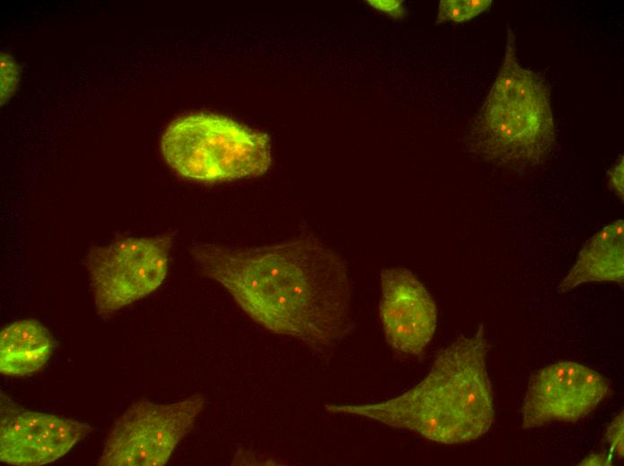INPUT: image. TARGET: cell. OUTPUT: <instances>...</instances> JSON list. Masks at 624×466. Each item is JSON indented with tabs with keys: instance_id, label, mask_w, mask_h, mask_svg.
Wrapping results in <instances>:
<instances>
[{
	"instance_id": "cell-8",
	"label": "cell",
	"mask_w": 624,
	"mask_h": 466,
	"mask_svg": "<svg viewBox=\"0 0 624 466\" xmlns=\"http://www.w3.org/2000/svg\"><path fill=\"white\" fill-rule=\"evenodd\" d=\"M0 460L16 466L56 461L91 432L75 419L24 409L1 393Z\"/></svg>"
},
{
	"instance_id": "cell-1",
	"label": "cell",
	"mask_w": 624,
	"mask_h": 466,
	"mask_svg": "<svg viewBox=\"0 0 624 466\" xmlns=\"http://www.w3.org/2000/svg\"><path fill=\"white\" fill-rule=\"evenodd\" d=\"M192 256L204 276L274 333L321 350L353 328L347 266L314 237L256 247L198 244Z\"/></svg>"
},
{
	"instance_id": "cell-16",
	"label": "cell",
	"mask_w": 624,
	"mask_h": 466,
	"mask_svg": "<svg viewBox=\"0 0 624 466\" xmlns=\"http://www.w3.org/2000/svg\"><path fill=\"white\" fill-rule=\"evenodd\" d=\"M623 155H620L616 163L611 168L608 174L609 181L608 184L617 195L623 200V178H624V167H623Z\"/></svg>"
},
{
	"instance_id": "cell-6",
	"label": "cell",
	"mask_w": 624,
	"mask_h": 466,
	"mask_svg": "<svg viewBox=\"0 0 624 466\" xmlns=\"http://www.w3.org/2000/svg\"><path fill=\"white\" fill-rule=\"evenodd\" d=\"M172 237H125L92 247L87 268L98 313L108 315L144 298L165 280Z\"/></svg>"
},
{
	"instance_id": "cell-2",
	"label": "cell",
	"mask_w": 624,
	"mask_h": 466,
	"mask_svg": "<svg viewBox=\"0 0 624 466\" xmlns=\"http://www.w3.org/2000/svg\"><path fill=\"white\" fill-rule=\"evenodd\" d=\"M487 354L481 325L472 336H460L443 349L425 378L406 393L381 402L325 409L411 430L439 444L473 441L488 432L495 415Z\"/></svg>"
},
{
	"instance_id": "cell-15",
	"label": "cell",
	"mask_w": 624,
	"mask_h": 466,
	"mask_svg": "<svg viewBox=\"0 0 624 466\" xmlns=\"http://www.w3.org/2000/svg\"><path fill=\"white\" fill-rule=\"evenodd\" d=\"M369 7L393 18L400 19L407 15V11L401 0H367Z\"/></svg>"
},
{
	"instance_id": "cell-14",
	"label": "cell",
	"mask_w": 624,
	"mask_h": 466,
	"mask_svg": "<svg viewBox=\"0 0 624 466\" xmlns=\"http://www.w3.org/2000/svg\"><path fill=\"white\" fill-rule=\"evenodd\" d=\"M606 439L612 452L619 457L623 456V412L618 414L609 425Z\"/></svg>"
},
{
	"instance_id": "cell-4",
	"label": "cell",
	"mask_w": 624,
	"mask_h": 466,
	"mask_svg": "<svg viewBox=\"0 0 624 466\" xmlns=\"http://www.w3.org/2000/svg\"><path fill=\"white\" fill-rule=\"evenodd\" d=\"M160 148L173 170L201 182L260 176L272 163L267 134L209 113H193L174 120L161 136Z\"/></svg>"
},
{
	"instance_id": "cell-7",
	"label": "cell",
	"mask_w": 624,
	"mask_h": 466,
	"mask_svg": "<svg viewBox=\"0 0 624 466\" xmlns=\"http://www.w3.org/2000/svg\"><path fill=\"white\" fill-rule=\"evenodd\" d=\"M610 390L598 372L572 361H559L530 379L522 408L524 428L576 421L592 412Z\"/></svg>"
},
{
	"instance_id": "cell-17",
	"label": "cell",
	"mask_w": 624,
	"mask_h": 466,
	"mask_svg": "<svg viewBox=\"0 0 624 466\" xmlns=\"http://www.w3.org/2000/svg\"><path fill=\"white\" fill-rule=\"evenodd\" d=\"M578 465H611V461L601 454H591L581 461Z\"/></svg>"
},
{
	"instance_id": "cell-12",
	"label": "cell",
	"mask_w": 624,
	"mask_h": 466,
	"mask_svg": "<svg viewBox=\"0 0 624 466\" xmlns=\"http://www.w3.org/2000/svg\"><path fill=\"white\" fill-rule=\"evenodd\" d=\"M491 0H441L437 23L446 22H464L487 11Z\"/></svg>"
},
{
	"instance_id": "cell-13",
	"label": "cell",
	"mask_w": 624,
	"mask_h": 466,
	"mask_svg": "<svg viewBox=\"0 0 624 466\" xmlns=\"http://www.w3.org/2000/svg\"><path fill=\"white\" fill-rule=\"evenodd\" d=\"M17 69L14 60L7 54L1 55V103L4 104L15 91Z\"/></svg>"
},
{
	"instance_id": "cell-10",
	"label": "cell",
	"mask_w": 624,
	"mask_h": 466,
	"mask_svg": "<svg viewBox=\"0 0 624 466\" xmlns=\"http://www.w3.org/2000/svg\"><path fill=\"white\" fill-rule=\"evenodd\" d=\"M623 220H618L595 233L579 253L576 263L560 283L567 291L595 281L623 282Z\"/></svg>"
},
{
	"instance_id": "cell-11",
	"label": "cell",
	"mask_w": 624,
	"mask_h": 466,
	"mask_svg": "<svg viewBox=\"0 0 624 466\" xmlns=\"http://www.w3.org/2000/svg\"><path fill=\"white\" fill-rule=\"evenodd\" d=\"M55 340L39 321L14 322L0 333V372L8 376H28L41 369L55 350Z\"/></svg>"
},
{
	"instance_id": "cell-3",
	"label": "cell",
	"mask_w": 624,
	"mask_h": 466,
	"mask_svg": "<svg viewBox=\"0 0 624 466\" xmlns=\"http://www.w3.org/2000/svg\"><path fill=\"white\" fill-rule=\"evenodd\" d=\"M555 140L550 89L540 74L520 65L508 29L501 66L470 133L471 148L520 171L542 163Z\"/></svg>"
},
{
	"instance_id": "cell-5",
	"label": "cell",
	"mask_w": 624,
	"mask_h": 466,
	"mask_svg": "<svg viewBox=\"0 0 624 466\" xmlns=\"http://www.w3.org/2000/svg\"><path fill=\"white\" fill-rule=\"evenodd\" d=\"M195 394L180 401L133 403L115 421L99 460L101 466L164 465L204 407Z\"/></svg>"
},
{
	"instance_id": "cell-9",
	"label": "cell",
	"mask_w": 624,
	"mask_h": 466,
	"mask_svg": "<svg viewBox=\"0 0 624 466\" xmlns=\"http://www.w3.org/2000/svg\"><path fill=\"white\" fill-rule=\"evenodd\" d=\"M379 314L386 342L394 350L420 355L432 340L437 307L430 294L408 269L389 267L381 272Z\"/></svg>"
}]
</instances>
